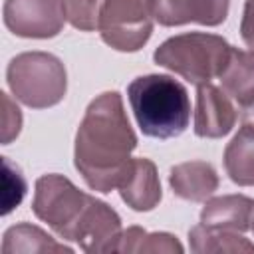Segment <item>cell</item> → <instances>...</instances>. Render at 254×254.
Masks as SVG:
<instances>
[{"label": "cell", "instance_id": "6da1fadb", "mask_svg": "<svg viewBox=\"0 0 254 254\" xmlns=\"http://www.w3.org/2000/svg\"><path fill=\"white\" fill-rule=\"evenodd\" d=\"M137 135L117 91L97 95L85 109L75 133L73 163L87 187L95 192H111L123 179Z\"/></svg>", "mask_w": 254, "mask_h": 254}, {"label": "cell", "instance_id": "7a4b0ae2", "mask_svg": "<svg viewBox=\"0 0 254 254\" xmlns=\"http://www.w3.org/2000/svg\"><path fill=\"white\" fill-rule=\"evenodd\" d=\"M127 97L137 125L147 137L171 139L189 127V91L171 75H139L127 85Z\"/></svg>", "mask_w": 254, "mask_h": 254}, {"label": "cell", "instance_id": "3957f363", "mask_svg": "<svg viewBox=\"0 0 254 254\" xmlns=\"http://www.w3.org/2000/svg\"><path fill=\"white\" fill-rule=\"evenodd\" d=\"M232 46L216 34L187 32L165 40L153 54L157 65L171 69L192 85L210 83L224 69Z\"/></svg>", "mask_w": 254, "mask_h": 254}, {"label": "cell", "instance_id": "277c9868", "mask_svg": "<svg viewBox=\"0 0 254 254\" xmlns=\"http://www.w3.org/2000/svg\"><path fill=\"white\" fill-rule=\"evenodd\" d=\"M6 81L14 97L32 109L54 107L67 91L65 65L48 52H24L12 58Z\"/></svg>", "mask_w": 254, "mask_h": 254}, {"label": "cell", "instance_id": "5b68a950", "mask_svg": "<svg viewBox=\"0 0 254 254\" xmlns=\"http://www.w3.org/2000/svg\"><path fill=\"white\" fill-rule=\"evenodd\" d=\"M91 194L79 190L64 175H44L36 181L32 210L62 240H71L73 228L85 212Z\"/></svg>", "mask_w": 254, "mask_h": 254}, {"label": "cell", "instance_id": "8992f818", "mask_svg": "<svg viewBox=\"0 0 254 254\" xmlns=\"http://www.w3.org/2000/svg\"><path fill=\"white\" fill-rule=\"evenodd\" d=\"M153 20L151 0H103L99 34L117 52H137L153 34Z\"/></svg>", "mask_w": 254, "mask_h": 254}, {"label": "cell", "instance_id": "52a82bcc", "mask_svg": "<svg viewBox=\"0 0 254 254\" xmlns=\"http://www.w3.org/2000/svg\"><path fill=\"white\" fill-rule=\"evenodd\" d=\"M2 16L6 28L20 38H54L65 24L64 0H6Z\"/></svg>", "mask_w": 254, "mask_h": 254}, {"label": "cell", "instance_id": "ba28073f", "mask_svg": "<svg viewBox=\"0 0 254 254\" xmlns=\"http://www.w3.org/2000/svg\"><path fill=\"white\" fill-rule=\"evenodd\" d=\"M121 218L103 200L91 196L85 212L81 214L77 226L73 228L71 242H75L83 252H115L121 238Z\"/></svg>", "mask_w": 254, "mask_h": 254}, {"label": "cell", "instance_id": "9c48e42d", "mask_svg": "<svg viewBox=\"0 0 254 254\" xmlns=\"http://www.w3.org/2000/svg\"><path fill=\"white\" fill-rule=\"evenodd\" d=\"M234 123L236 107L230 95L212 83L198 85L194 105V135L204 139H220L232 131Z\"/></svg>", "mask_w": 254, "mask_h": 254}, {"label": "cell", "instance_id": "30bf717a", "mask_svg": "<svg viewBox=\"0 0 254 254\" xmlns=\"http://www.w3.org/2000/svg\"><path fill=\"white\" fill-rule=\"evenodd\" d=\"M117 189H119L123 202L137 212L153 210L163 196L157 167L153 161L145 157L131 159Z\"/></svg>", "mask_w": 254, "mask_h": 254}, {"label": "cell", "instance_id": "8fae6325", "mask_svg": "<svg viewBox=\"0 0 254 254\" xmlns=\"http://www.w3.org/2000/svg\"><path fill=\"white\" fill-rule=\"evenodd\" d=\"M254 220V198L246 194H222L206 198L200 210V224L208 228L246 232Z\"/></svg>", "mask_w": 254, "mask_h": 254}, {"label": "cell", "instance_id": "7c38bea8", "mask_svg": "<svg viewBox=\"0 0 254 254\" xmlns=\"http://www.w3.org/2000/svg\"><path fill=\"white\" fill-rule=\"evenodd\" d=\"M169 185L179 198L202 202L210 198L218 189V175L206 161H187L171 169Z\"/></svg>", "mask_w": 254, "mask_h": 254}, {"label": "cell", "instance_id": "4fadbf2b", "mask_svg": "<svg viewBox=\"0 0 254 254\" xmlns=\"http://www.w3.org/2000/svg\"><path fill=\"white\" fill-rule=\"evenodd\" d=\"M218 79L222 89L242 109L254 103V52L232 48Z\"/></svg>", "mask_w": 254, "mask_h": 254}, {"label": "cell", "instance_id": "5bb4252c", "mask_svg": "<svg viewBox=\"0 0 254 254\" xmlns=\"http://www.w3.org/2000/svg\"><path fill=\"white\" fill-rule=\"evenodd\" d=\"M224 169L238 187H254V127L244 125L224 149Z\"/></svg>", "mask_w": 254, "mask_h": 254}, {"label": "cell", "instance_id": "9a60e30c", "mask_svg": "<svg viewBox=\"0 0 254 254\" xmlns=\"http://www.w3.org/2000/svg\"><path fill=\"white\" fill-rule=\"evenodd\" d=\"M2 252L4 254H30V252H65L71 254L73 248L58 242L40 226L30 222H20L10 226L2 238Z\"/></svg>", "mask_w": 254, "mask_h": 254}, {"label": "cell", "instance_id": "2e32d148", "mask_svg": "<svg viewBox=\"0 0 254 254\" xmlns=\"http://www.w3.org/2000/svg\"><path fill=\"white\" fill-rule=\"evenodd\" d=\"M190 250L196 254H240L254 252V244L234 230L208 228L204 224H196L189 230Z\"/></svg>", "mask_w": 254, "mask_h": 254}, {"label": "cell", "instance_id": "e0dca14e", "mask_svg": "<svg viewBox=\"0 0 254 254\" xmlns=\"http://www.w3.org/2000/svg\"><path fill=\"white\" fill-rule=\"evenodd\" d=\"M185 248L177 236L169 232H147L141 226H129L121 232L115 252H177Z\"/></svg>", "mask_w": 254, "mask_h": 254}, {"label": "cell", "instance_id": "ac0fdd59", "mask_svg": "<svg viewBox=\"0 0 254 254\" xmlns=\"http://www.w3.org/2000/svg\"><path fill=\"white\" fill-rule=\"evenodd\" d=\"M101 8L103 0H64L65 20L81 32L99 30Z\"/></svg>", "mask_w": 254, "mask_h": 254}, {"label": "cell", "instance_id": "d6986e66", "mask_svg": "<svg viewBox=\"0 0 254 254\" xmlns=\"http://www.w3.org/2000/svg\"><path fill=\"white\" fill-rule=\"evenodd\" d=\"M230 0H190L192 22L202 26H220L228 16Z\"/></svg>", "mask_w": 254, "mask_h": 254}, {"label": "cell", "instance_id": "ffe728a7", "mask_svg": "<svg viewBox=\"0 0 254 254\" xmlns=\"http://www.w3.org/2000/svg\"><path fill=\"white\" fill-rule=\"evenodd\" d=\"M26 192V181L18 167H14L8 157H4V210L2 214H8L14 206H18Z\"/></svg>", "mask_w": 254, "mask_h": 254}, {"label": "cell", "instance_id": "44dd1931", "mask_svg": "<svg viewBox=\"0 0 254 254\" xmlns=\"http://www.w3.org/2000/svg\"><path fill=\"white\" fill-rule=\"evenodd\" d=\"M2 95V103H4V123H2V143L8 145L14 137H18L20 127H22V113L20 109L12 103V99L8 97V93H0Z\"/></svg>", "mask_w": 254, "mask_h": 254}, {"label": "cell", "instance_id": "7402d4cb", "mask_svg": "<svg viewBox=\"0 0 254 254\" xmlns=\"http://www.w3.org/2000/svg\"><path fill=\"white\" fill-rule=\"evenodd\" d=\"M240 36H242L244 44L250 48V52H254V0H246V4H244Z\"/></svg>", "mask_w": 254, "mask_h": 254}, {"label": "cell", "instance_id": "603a6c76", "mask_svg": "<svg viewBox=\"0 0 254 254\" xmlns=\"http://www.w3.org/2000/svg\"><path fill=\"white\" fill-rule=\"evenodd\" d=\"M242 123H244V125L254 127V103H250L248 107H244V113H242Z\"/></svg>", "mask_w": 254, "mask_h": 254}, {"label": "cell", "instance_id": "cb8c5ba5", "mask_svg": "<svg viewBox=\"0 0 254 254\" xmlns=\"http://www.w3.org/2000/svg\"><path fill=\"white\" fill-rule=\"evenodd\" d=\"M252 230H254V220H252Z\"/></svg>", "mask_w": 254, "mask_h": 254}]
</instances>
